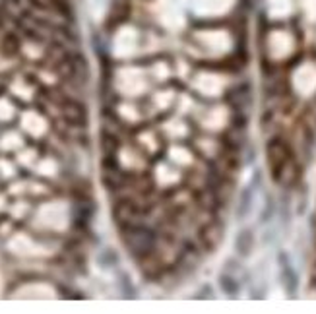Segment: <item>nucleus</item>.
Instances as JSON below:
<instances>
[{
	"mask_svg": "<svg viewBox=\"0 0 316 314\" xmlns=\"http://www.w3.org/2000/svg\"><path fill=\"white\" fill-rule=\"evenodd\" d=\"M301 47V35L295 25L287 23H264L260 31V52L264 62L285 64L297 56Z\"/></svg>",
	"mask_w": 316,
	"mask_h": 314,
	"instance_id": "f257e3e1",
	"label": "nucleus"
},
{
	"mask_svg": "<svg viewBox=\"0 0 316 314\" xmlns=\"http://www.w3.org/2000/svg\"><path fill=\"white\" fill-rule=\"evenodd\" d=\"M289 86L297 99L316 97V58L299 56L293 60L289 70Z\"/></svg>",
	"mask_w": 316,
	"mask_h": 314,
	"instance_id": "f03ea898",
	"label": "nucleus"
},
{
	"mask_svg": "<svg viewBox=\"0 0 316 314\" xmlns=\"http://www.w3.org/2000/svg\"><path fill=\"white\" fill-rule=\"evenodd\" d=\"M299 0H262L260 16L264 23H287L297 14Z\"/></svg>",
	"mask_w": 316,
	"mask_h": 314,
	"instance_id": "7ed1b4c3",
	"label": "nucleus"
},
{
	"mask_svg": "<svg viewBox=\"0 0 316 314\" xmlns=\"http://www.w3.org/2000/svg\"><path fill=\"white\" fill-rule=\"evenodd\" d=\"M225 101L233 111L246 113L252 105V87L250 84H239L225 89Z\"/></svg>",
	"mask_w": 316,
	"mask_h": 314,
	"instance_id": "20e7f679",
	"label": "nucleus"
},
{
	"mask_svg": "<svg viewBox=\"0 0 316 314\" xmlns=\"http://www.w3.org/2000/svg\"><path fill=\"white\" fill-rule=\"evenodd\" d=\"M254 246H256V235L250 227H241L235 235V241H233V248H235V254L245 260V258H250L252 252H254Z\"/></svg>",
	"mask_w": 316,
	"mask_h": 314,
	"instance_id": "39448f33",
	"label": "nucleus"
},
{
	"mask_svg": "<svg viewBox=\"0 0 316 314\" xmlns=\"http://www.w3.org/2000/svg\"><path fill=\"white\" fill-rule=\"evenodd\" d=\"M254 188L250 184L243 186V190L239 192V198H237V206H235V217L239 221L246 219L252 211V206H254Z\"/></svg>",
	"mask_w": 316,
	"mask_h": 314,
	"instance_id": "423d86ee",
	"label": "nucleus"
},
{
	"mask_svg": "<svg viewBox=\"0 0 316 314\" xmlns=\"http://www.w3.org/2000/svg\"><path fill=\"white\" fill-rule=\"evenodd\" d=\"M281 287L285 289V293L289 297H295L297 295V289H299V276L293 268V264H285V266H280V276H278Z\"/></svg>",
	"mask_w": 316,
	"mask_h": 314,
	"instance_id": "0eeeda50",
	"label": "nucleus"
},
{
	"mask_svg": "<svg viewBox=\"0 0 316 314\" xmlns=\"http://www.w3.org/2000/svg\"><path fill=\"white\" fill-rule=\"evenodd\" d=\"M217 287L221 289V293L227 299H237L241 295V279L237 276H233V274L221 272L217 276Z\"/></svg>",
	"mask_w": 316,
	"mask_h": 314,
	"instance_id": "6e6552de",
	"label": "nucleus"
},
{
	"mask_svg": "<svg viewBox=\"0 0 316 314\" xmlns=\"http://www.w3.org/2000/svg\"><path fill=\"white\" fill-rule=\"evenodd\" d=\"M276 215H278V200H276V196L272 192H266L264 194V206H262V211L258 215V223L260 225H270Z\"/></svg>",
	"mask_w": 316,
	"mask_h": 314,
	"instance_id": "1a4fd4ad",
	"label": "nucleus"
},
{
	"mask_svg": "<svg viewBox=\"0 0 316 314\" xmlns=\"http://www.w3.org/2000/svg\"><path fill=\"white\" fill-rule=\"evenodd\" d=\"M221 272L233 274V276H237L241 281H243V279H248V272L245 270V266H243V262H241L239 256H235V258H227V260L223 262V266H221Z\"/></svg>",
	"mask_w": 316,
	"mask_h": 314,
	"instance_id": "9d476101",
	"label": "nucleus"
},
{
	"mask_svg": "<svg viewBox=\"0 0 316 314\" xmlns=\"http://www.w3.org/2000/svg\"><path fill=\"white\" fill-rule=\"evenodd\" d=\"M97 264H99L101 268H105V270L115 268V266L119 264V252H117L115 248H111V246H105V248L99 252Z\"/></svg>",
	"mask_w": 316,
	"mask_h": 314,
	"instance_id": "9b49d317",
	"label": "nucleus"
},
{
	"mask_svg": "<svg viewBox=\"0 0 316 314\" xmlns=\"http://www.w3.org/2000/svg\"><path fill=\"white\" fill-rule=\"evenodd\" d=\"M194 299H198V301H210V299H215L213 287H211L210 283H204V285L194 293Z\"/></svg>",
	"mask_w": 316,
	"mask_h": 314,
	"instance_id": "f8f14e48",
	"label": "nucleus"
},
{
	"mask_svg": "<svg viewBox=\"0 0 316 314\" xmlns=\"http://www.w3.org/2000/svg\"><path fill=\"white\" fill-rule=\"evenodd\" d=\"M276 239H278V231L274 227H266L264 229V235H262V243L264 244H272Z\"/></svg>",
	"mask_w": 316,
	"mask_h": 314,
	"instance_id": "ddd939ff",
	"label": "nucleus"
},
{
	"mask_svg": "<svg viewBox=\"0 0 316 314\" xmlns=\"http://www.w3.org/2000/svg\"><path fill=\"white\" fill-rule=\"evenodd\" d=\"M260 184H262V171L256 169V171L252 173V182H250V186L256 190V188H260Z\"/></svg>",
	"mask_w": 316,
	"mask_h": 314,
	"instance_id": "4468645a",
	"label": "nucleus"
}]
</instances>
